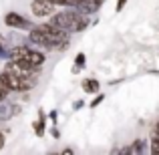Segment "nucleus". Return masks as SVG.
Wrapping results in <instances>:
<instances>
[{
  "label": "nucleus",
  "instance_id": "obj_7",
  "mask_svg": "<svg viewBox=\"0 0 159 155\" xmlns=\"http://www.w3.org/2000/svg\"><path fill=\"white\" fill-rule=\"evenodd\" d=\"M51 2L54 4V6H81V4H83V0H51Z\"/></svg>",
  "mask_w": 159,
  "mask_h": 155
},
{
  "label": "nucleus",
  "instance_id": "obj_3",
  "mask_svg": "<svg viewBox=\"0 0 159 155\" xmlns=\"http://www.w3.org/2000/svg\"><path fill=\"white\" fill-rule=\"evenodd\" d=\"M0 87L6 89L8 93H12V91H30L32 87H34V83H32L30 79H22V77H18V75L10 73L8 69H4L2 73H0Z\"/></svg>",
  "mask_w": 159,
  "mask_h": 155
},
{
  "label": "nucleus",
  "instance_id": "obj_2",
  "mask_svg": "<svg viewBox=\"0 0 159 155\" xmlns=\"http://www.w3.org/2000/svg\"><path fill=\"white\" fill-rule=\"evenodd\" d=\"M8 57H10L12 61L26 62V65L36 66V69H40V66L44 65V61H47L44 52L34 51V48H28V47H14V48H10V51H8Z\"/></svg>",
  "mask_w": 159,
  "mask_h": 155
},
{
  "label": "nucleus",
  "instance_id": "obj_15",
  "mask_svg": "<svg viewBox=\"0 0 159 155\" xmlns=\"http://www.w3.org/2000/svg\"><path fill=\"white\" fill-rule=\"evenodd\" d=\"M2 147H4V135L0 133V149H2Z\"/></svg>",
  "mask_w": 159,
  "mask_h": 155
},
{
  "label": "nucleus",
  "instance_id": "obj_10",
  "mask_svg": "<svg viewBox=\"0 0 159 155\" xmlns=\"http://www.w3.org/2000/svg\"><path fill=\"white\" fill-rule=\"evenodd\" d=\"M83 65H85V54L81 52V54H79V57H77V65H75V69H73V71H75V73H77V71L81 69Z\"/></svg>",
  "mask_w": 159,
  "mask_h": 155
},
{
  "label": "nucleus",
  "instance_id": "obj_16",
  "mask_svg": "<svg viewBox=\"0 0 159 155\" xmlns=\"http://www.w3.org/2000/svg\"><path fill=\"white\" fill-rule=\"evenodd\" d=\"M153 133H157V135H159V121L155 123V129H153Z\"/></svg>",
  "mask_w": 159,
  "mask_h": 155
},
{
  "label": "nucleus",
  "instance_id": "obj_8",
  "mask_svg": "<svg viewBox=\"0 0 159 155\" xmlns=\"http://www.w3.org/2000/svg\"><path fill=\"white\" fill-rule=\"evenodd\" d=\"M143 143H145L143 139H137L135 145H133V147H129V149H125V151H129V153H143V147H145Z\"/></svg>",
  "mask_w": 159,
  "mask_h": 155
},
{
  "label": "nucleus",
  "instance_id": "obj_11",
  "mask_svg": "<svg viewBox=\"0 0 159 155\" xmlns=\"http://www.w3.org/2000/svg\"><path fill=\"white\" fill-rule=\"evenodd\" d=\"M4 47H6V40H4V36L0 34V54H4V52H6V48H4Z\"/></svg>",
  "mask_w": 159,
  "mask_h": 155
},
{
  "label": "nucleus",
  "instance_id": "obj_13",
  "mask_svg": "<svg viewBox=\"0 0 159 155\" xmlns=\"http://www.w3.org/2000/svg\"><path fill=\"white\" fill-rule=\"evenodd\" d=\"M6 97H8V91L0 87V103H2V101H4V99H6Z\"/></svg>",
  "mask_w": 159,
  "mask_h": 155
},
{
  "label": "nucleus",
  "instance_id": "obj_5",
  "mask_svg": "<svg viewBox=\"0 0 159 155\" xmlns=\"http://www.w3.org/2000/svg\"><path fill=\"white\" fill-rule=\"evenodd\" d=\"M4 24L10 28H30V22L22 14H18V12H8L4 16Z\"/></svg>",
  "mask_w": 159,
  "mask_h": 155
},
{
  "label": "nucleus",
  "instance_id": "obj_9",
  "mask_svg": "<svg viewBox=\"0 0 159 155\" xmlns=\"http://www.w3.org/2000/svg\"><path fill=\"white\" fill-rule=\"evenodd\" d=\"M151 153H159V135L157 133H153L151 135Z\"/></svg>",
  "mask_w": 159,
  "mask_h": 155
},
{
  "label": "nucleus",
  "instance_id": "obj_1",
  "mask_svg": "<svg viewBox=\"0 0 159 155\" xmlns=\"http://www.w3.org/2000/svg\"><path fill=\"white\" fill-rule=\"evenodd\" d=\"M52 24H57L58 28L66 32H81L87 28V18L85 14H79V12H73V10H66V12H58L54 14L52 12V18H51Z\"/></svg>",
  "mask_w": 159,
  "mask_h": 155
},
{
  "label": "nucleus",
  "instance_id": "obj_4",
  "mask_svg": "<svg viewBox=\"0 0 159 155\" xmlns=\"http://www.w3.org/2000/svg\"><path fill=\"white\" fill-rule=\"evenodd\" d=\"M54 4L51 0H32L30 4V12L36 16V18H44V16H51L54 12Z\"/></svg>",
  "mask_w": 159,
  "mask_h": 155
},
{
  "label": "nucleus",
  "instance_id": "obj_12",
  "mask_svg": "<svg viewBox=\"0 0 159 155\" xmlns=\"http://www.w3.org/2000/svg\"><path fill=\"white\" fill-rule=\"evenodd\" d=\"M127 4V0H117V12H121L123 10V6Z\"/></svg>",
  "mask_w": 159,
  "mask_h": 155
},
{
  "label": "nucleus",
  "instance_id": "obj_14",
  "mask_svg": "<svg viewBox=\"0 0 159 155\" xmlns=\"http://www.w3.org/2000/svg\"><path fill=\"white\" fill-rule=\"evenodd\" d=\"M101 101H103V95H99V97L95 99V101H91V107H97V105L101 103Z\"/></svg>",
  "mask_w": 159,
  "mask_h": 155
},
{
  "label": "nucleus",
  "instance_id": "obj_6",
  "mask_svg": "<svg viewBox=\"0 0 159 155\" xmlns=\"http://www.w3.org/2000/svg\"><path fill=\"white\" fill-rule=\"evenodd\" d=\"M83 91L89 93V95L97 93V91H99V83L95 81V79H85V81H83Z\"/></svg>",
  "mask_w": 159,
  "mask_h": 155
}]
</instances>
